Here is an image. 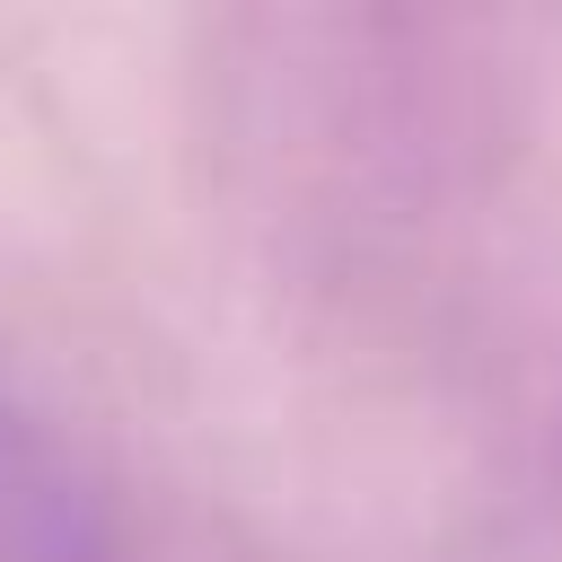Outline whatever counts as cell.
Here are the masks:
<instances>
[{
	"label": "cell",
	"instance_id": "7a4b0ae2",
	"mask_svg": "<svg viewBox=\"0 0 562 562\" xmlns=\"http://www.w3.org/2000/svg\"><path fill=\"white\" fill-rule=\"evenodd\" d=\"M465 562H562V378H553V395H544Z\"/></svg>",
	"mask_w": 562,
	"mask_h": 562
},
{
	"label": "cell",
	"instance_id": "6da1fadb",
	"mask_svg": "<svg viewBox=\"0 0 562 562\" xmlns=\"http://www.w3.org/2000/svg\"><path fill=\"white\" fill-rule=\"evenodd\" d=\"M0 562H132L114 492L0 378Z\"/></svg>",
	"mask_w": 562,
	"mask_h": 562
}]
</instances>
